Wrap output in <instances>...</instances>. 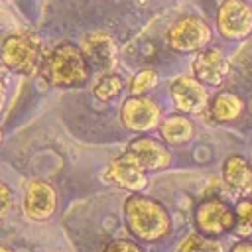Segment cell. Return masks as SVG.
Listing matches in <instances>:
<instances>
[{
	"label": "cell",
	"instance_id": "6da1fadb",
	"mask_svg": "<svg viewBox=\"0 0 252 252\" xmlns=\"http://www.w3.org/2000/svg\"><path fill=\"white\" fill-rule=\"evenodd\" d=\"M124 217L128 230L142 240H158L169 232L167 211L150 197H128L124 205Z\"/></svg>",
	"mask_w": 252,
	"mask_h": 252
},
{
	"label": "cell",
	"instance_id": "7a4b0ae2",
	"mask_svg": "<svg viewBox=\"0 0 252 252\" xmlns=\"http://www.w3.org/2000/svg\"><path fill=\"white\" fill-rule=\"evenodd\" d=\"M45 75H47L49 83L55 87L83 85L89 75V65L83 55V49H79L73 43L57 45L47 57Z\"/></svg>",
	"mask_w": 252,
	"mask_h": 252
},
{
	"label": "cell",
	"instance_id": "3957f363",
	"mask_svg": "<svg viewBox=\"0 0 252 252\" xmlns=\"http://www.w3.org/2000/svg\"><path fill=\"white\" fill-rule=\"evenodd\" d=\"M41 61V41L32 33H14L2 43V63L18 75H33Z\"/></svg>",
	"mask_w": 252,
	"mask_h": 252
},
{
	"label": "cell",
	"instance_id": "277c9868",
	"mask_svg": "<svg viewBox=\"0 0 252 252\" xmlns=\"http://www.w3.org/2000/svg\"><path fill=\"white\" fill-rule=\"evenodd\" d=\"M211 39L209 26L197 16H185L177 20L167 32V43L175 51H197Z\"/></svg>",
	"mask_w": 252,
	"mask_h": 252
},
{
	"label": "cell",
	"instance_id": "5b68a950",
	"mask_svg": "<svg viewBox=\"0 0 252 252\" xmlns=\"http://www.w3.org/2000/svg\"><path fill=\"white\" fill-rule=\"evenodd\" d=\"M219 32L228 39H244L252 32V8L240 0H228L217 14Z\"/></svg>",
	"mask_w": 252,
	"mask_h": 252
},
{
	"label": "cell",
	"instance_id": "8992f818",
	"mask_svg": "<svg viewBox=\"0 0 252 252\" xmlns=\"http://www.w3.org/2000/svg\"><path fill=\"white\" fill-rule=\"evenodd\" d=\"M195 222L203 234L219 236L228 232L234 226V213L226 203L219 199H209L197 207Z\"/></svg>",
	"mask_w": 252,
	"mask_h": 252
},
{
	"label": "cell",
	"instance_id": "52a82bcc",
	"mask_svg": "<svg viewBox=\"0 0 252 252\" xmlns=\"http://www.w3.org/2000/svg\"><path fill=\"white\" fill-rule=\"evenodd\" d=\"M120 118L126 128L136 130V132H146L158 126L159 106L148 96H130L122 104Z\"/></svg>",
	"mask_w": 252,
	"mask_h": 252
},
{
	"label": "cell",
	"instance_id": "ba28073f",
	"mask_svg": "<svg viewBox=\"0 0 252 252\" xmlns=\"http://www.w3.org/2000/svg\"><path fill=\"white\" fill-rule=\"evenodd\" d=\"M104 177H106L108 181L120 185L122 189L132 191L134 195H136L138 191H142V189L146 187V183H148L146 169H144V167L138 163V159H136L132 154H128V152H124L120 158H116V159L108 165Z\"/></svg>",
	"mask_w": 252,
	"mask_h": 252
},
{
	"label": "cell",
	"instance_id": "9c48e42d",
	"mask_svg": "<svg viewBox=\"0 0 252 252\" xmlns=\"http://www.w3.org/2000/svg\"><path fill=\"white\" fill-rule=\"evenodd\" d=\"M57 197L49 183L32 181L24 195V213L33 220H45L55 213Z\"/></svg>",
	"mask_w": 252,
	"mask_h": 252
},
{
	"label": "cell",
	"instance_id": "30bf717a",
	"mask_svg": "<svg viewBox=\"0 0 252 252\" xmlns=\"http://www.w3.org/2000/svg\"><path fill=\"white\" fill-rule=\"evenodd\" d=\"M171 98L181 112L197 114L207 106V89L193 77H179L171 83Z\"/></svg>",
	"mask_w": 252,
	"mask_h": 252
},
{
	"label": "cell",
	"instance_id": "8fae6325",
	"mask_svg": "<svg viewBox=\"0 0 252 252\" xmlns=\"http://www.w3.org/2000/svg\"><path fill=\"white\" fill-rule=\"evenodd\" d=\"M193 73L197 77V81L203 85H220L228 73V61L224 57V53L220 49H215V47H209V49H203L195 61H193Z\"/></svg>",
	"mask_w": 252,
	"mask_h": 252
},
{
	"label": "cell",
	"instance_id": "7c38bea8",
	"mask_svg": "<svg viewBox=\"0 0 252 252\" xmlns=\"http://www.w3.org/2000/svg\"><path fill=\"white\" fill-rule=\"evenodd\" d=\"M126 152L132 154L146 171L148 169H163L171 161L169 150L163 144H159V142H156L152 138H136V140H132Z\"/></svg>",
	"mask_w": 252,
	"mask_h": 252
},
{
	"label": "cell",
	"instance_id": "4fadbf2b",
	"mask_svg": "<svg viewBox=\"0 0 252 252\" xmlns=\"http://www.w3.org/2000/svg\"><path fill=\"white\" fill-rule=\"evenodd\" d=\"M83 55L98 69H112L116 61V45L104 32H93L83 41Z\"/></svg>",
	"mask_w": 252,
	"mask_h": 252
},
{
	"label": "cell",
	"instance_id": "5bb4252c",
	"mask_svg": "<svg viewBox=\"0 0 252 252\" xmlns=\"http://www.w3.org/2000/svg\"><path fill=\"white\" fill-rule=\"evenodd\" d=\"M224 181L234 193H250L252 191V169L240 156H230L222 165Z\"/></svg>",
	"mask_w": 252,
	"mask_h": 252
},
{
	"label": "cell",
	"instance_id": "9a60e30c",
	"mask_svg": "<svg viewBox=\"0 0 252 252\" xmlns=\"http://www.w3.org/2000/svg\"><path fill=\"white\" fill-rule=\"evenodd\" d=\"M161 136L169 144H183L193 136V124L181 114H171L161 122Z\"/></svg>",
	"mask_w": 252,
	"mask_h": 252
},
{
	"label": "cell",
	"instance_id": "2e32d148",
	"mask_svg": "<svg viewBox=\"0 0 252 252\" xmlns=\"http://www.w3.org/2000/svg\"><path fill=\"white\" fill-rule=\"evenodd\" d=\"M242 110V100L232 94V93H220L215 96L213 104H211V114L215 120L219 122H228L234 120Z\"/></svg>",
	"mask_w": 252,
	"mask_h": 252
},
{
	"label": "cell",
	"instance_id": "e0dca14e",
	"mask_svg": "<svg viewBox=\"0 0 252 252\" xmlns=\"http://www.w3.org/2000/svg\"><path fill=\"white\" fill-rule=\"evenodd\" d=\"M179 252H222V244L203 234H191L183 240Z\"/></svg>",
	"mask_w": 252,
	"mask_h": 252
},
{
	"label": "cell",
	"instance_id": "ac0fdd59",
	"mask_svg": "<svg viewBox=\"0 0 252 252\" xmlns=\"http://www.w3.org/2000/svg\"><path fill=\"white\" fill-rule=\"evenodd\" d=\"M122 89V81L118 75H102L94 85V96L98 100H110L114 98Z\"/></svg>",
	"mask_w": 252,
	"mask_h": 252
},
{
	"label": "cell",
	"instance_id": "d6986e66",
	"mask_svg": "<svg viewBox=\"0 0 252 252\" xmlns=\"http://www.w3.org/2000/svg\"><path fill=\"white\" fill-rule=\"evenodd\" d=\"M156 83H158V73H156L154 69H142V71H138V73L134 75V79H132V83H130V91H132L134 96H140V94H144L146 91L154 89Z\"/></svg>",
	"mask_w": 252,
	"mask_h": 252
},
{
	"label": "cell",
	"instance_id": "ffe728a7",
	"mask_svg": "<svg viewBox=\"0 0 252 252\" xmlns=\"http://www.w3.org/2000/svg\"><path fill=\"white\" fill-rule=\"evenodd\" d=\"M102 252H144L142 246H138L136 242L132 240H124V238H118V240H112L104 246Z\"/></svg>",
	"mask_w": 252,
	"mask_h": 252
},
{
	"label": "cell",
	"instance_id": "44dd1931",
	"mask_svg": "<svg viewBox=\"0 0 252 252\" xmlns=\"http://www.w3.org/2000/svg\"><path fill=\"white\" fill-rule=\"evenodd\" d=\"M12 191H10V187L6 185V183H2L0 181V217H4L8 211H10V207H12Z\"/></svg>",
	"mask_w": 252,
	"mask_h": 252
},
{
	"label": "cell",
	"instance_id": "7402d4cb",
	"mask_svg": "<svg viewBox=\"0 0 252 252\" xmlns=\"http://www.w3.org/2000/svg\"><path fill=\"white\" fill-rule=\"evenodd\" d=\"M236 213H238V217H240L242 222H246L248 226H252V201H242V203H238Z\"/></svg>",
	"mask_w": 252,
	"mask_h": 252
},
{
	"label": "cell",
	"instance_id": "603a6c76",
	"mask_svg": "<svg viewBox=\"0 0 252 252\" xmlns=\"http://www.w3.org/2000/svg\"><path fill=\"white\" fill-rule=\"evenodd\" d=\"M230 252H252V240H240V242H236L230 248Z\"/></svg>",
	"mask_w": 252,
	"mask_h": 252
},
{
	"label": "cell",
	"instance_id": "cb8c5ba5",
	"mask_svg": "<svg viewBox=\"0 0 252 252\" xmlns=\"http://www.w3.org/2000/svg\"><path fill=\"white\" fill-rule=\"evenodd\" d=\"M4 98H6V87H4V83L0 81V108H2V104H4Z\"/></svg>",
	"mask_w": 252,
	"mask_h": 252
},
{
	"label": "cell",
	"instance_id": "d4e9b609",
	"mask_svg": "<svg viewBox=\"0 0 252 252\" xmlns=\"http://www.w3.org/2000/svg\"><path fill=\"white\" fill-rule=\"evenodd\" d=\"M0 252H12L10 248H6V246H0Z\"/></svg>",
	"mask_w": 252,
	"mask_h": 252
},
{
	"label": "cell",
	"instance_id": "484cf974",
	"mask_svg": "<svg viewBox=\"0 0 252 252\" xmlns=\"http://www.w3.org/2000/svg\"><path fill=\"white\" fill-rule=\"evenodd\" d=\"M0 142H2V132H0Z\"/></svg>",
	"mask_w": 252,
	"mask_h": 252
}]
</instances>
